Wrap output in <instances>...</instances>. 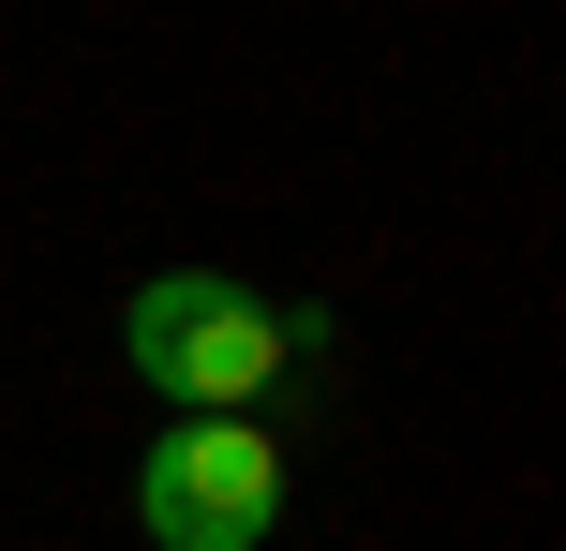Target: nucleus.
Masks as SVG:
<instances>
[{
  "label": "nucleus",
  "instance_id": "obj_1",
  "mask_svg": "<svg viewBox=\"0 0 566 551\" xmlns=\"http://www.w3.org/2000/svg\"><path fill=\"white\" fill-rule=\"evenodd\" d=\"M298 343H313V314H269V298L224 284V268H149L135 314H119V358H135L165 403H209V417H239Z\"/></svg>",
  "mask_w": 566,
  "mask_h": 551
},
{
  "label": "nucleus",
  "instance_id": "obj_2",
  "mask_svg": "<svg viewBox=\"0 0 566 551\" xmlns=\"http://www.w3.org/2000/svg\"><path fill=\"white\" fill-rule=\"evenodd\" d=\"M135 522L165 551H254L283 522V447L254 417H179V433H149V463H135Z\"/></svg>",
  "mask_w": 566,
  "mask_h": 551
}]
</instances>
